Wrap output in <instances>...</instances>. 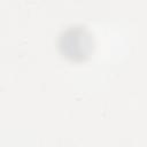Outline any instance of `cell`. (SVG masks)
I'll return each instance as SVG.
<instances>
[{"label":"cell","instance_id":"obj_1","mask_svg":"<svg viewBox=\"0 0 147 147\" xmlns=\"http://www.w3.org/2000/svg\"><path fill=\"white\" fill-rule=\"evenodd\" d=\"M57 49L61 56L69 62H85L94 51V39L85 25H69L59 34Z\"/></svg>","mask_w":147,"mask_h":147}]
</instances>
